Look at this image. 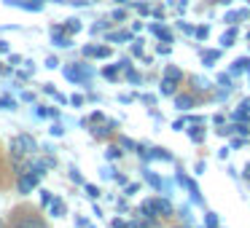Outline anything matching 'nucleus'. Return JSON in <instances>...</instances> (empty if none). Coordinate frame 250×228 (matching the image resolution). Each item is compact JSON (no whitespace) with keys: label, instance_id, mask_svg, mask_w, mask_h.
I'll return each mask as SVG.
<instances>
[{"label":"nucleus","instance_id":"obj_1","mask_svg":"<svg viewBox=\"0 0 250 228\" xmlns=\"http://www.w3.org/2000/svg\"><path fill=\"white\" fill-rule=\"evenodd\" d=\"M8 228H49V226L38 215V209H33V207H19V209H14Z\"/></svg>","mask_w":250,"mask_h":228},{"label":"nucleus","instance_id":"obj_2","mask_svg":"<svg viewBox=\"0 0 250 228\" xmlns=\"http://www.w3.org/2000/svg\"><path fill=\"white\" fill-rule=\"evenodd\" d=\"M35 185V174H24V180H19V188H22V193L24 190H30Z\"/></svg>","mask_w":250,"mask_h":228},{"label":"nucleus","instance_id":"obj_3","mask_svg":"<svg viewBox=\"0 0 250 228\" xmlns=\"http://www.w3.org/2000/svg\"><path fill=\"white\" fill-rule=\"evenodd\" d=\"M83 54H89V57H108L110 49H105V46H103V49H86Z\"/></svg>","mask_w":250,"mask_h":228},{"label":"nucleus","instance_id":"obj_4","mask_svg":"<svg viewBox=\"0 0 250 228\" xmlns=\"http://www.w3.org/2000/svg\"><path fill=\"white\" fill-rule=\"evenodd\" d=\"M67 30H70V33H78V30H81V24H78V19H70V24H67Z\"/></svg>","mask_w":250,"mask_h":228},{"label":"nucleus","instance_id":"obj_5","mask_svg":"<svg viewBox=\"0 0 250 228\" xmlns=\"http://www.w3.org/2000/svg\"><path fill=\"white\" fill-rule=\"evenodd\" d=\"M231 40H234V30H229V33H226V35H223V40H221V43H226V46H231Z\"/></svg>","mask_w":250,"mask_h":228},{"label":"nucleus","instance_id":"obj_6","mask_svg":"<svg viewBox=\"0 0 250 228\" xmlns=\"http://www.w3.org/2000/svg\"><path fill=\"white\" fill-rule=\"evenodd\" d=\"M51 201V196H49V190H43V193H41V207H46Z\"/></svg>","mask_w":250,"mask_h":228},{"label":"nucleus","instance_id":"obj_7","mask_svg":"<svg viewBox=\"0 0 250 228\" xmlns=\"http://www.w3.org/2000/svg\"><path fill=\"white\" fill-rule=\"evenodd\" d=\"M196 38H207V27H199V30H196Z\"/></svg>","mask_w":250,"mask_h":228},{"label":"nucleus","instance_id":"obj_8","mask_svg":"<svg viewBox=\"0 0 250 228\" xmlns=\"http://www.w3.org/2000/svg\"><path fill=\"white\" fill-rule=\"evenodd\" d=\"M116 3H126V0H116Z\"/></svg>","mask_w":250,"mask_h":228},{"label":"nucleus","instance_id":"obj_9","mask_svg":"<svg viewBox=\"0 0 250 228\" xmlns=\"http://www.w3.org/2000/svg\"><path fill=\"white\" fill-rule=\"evenodd\" d=\"M0 226H3V223H0Z\"/></svg>","mask_w":250,"mask_h":228},{"label":"nucleus","instance_id":"obj_10","mask_svg":"<svg viewBox=\"0 0 250 228\" xmlns=\"http://www.w3.org/2000/svg\"><path fill=\"white\" fill-rule=\"evenodd\" d=\"M248 3H250V0H248Z\"/></svg>","mask_w":250,"mask_h":228}]
</instances>
